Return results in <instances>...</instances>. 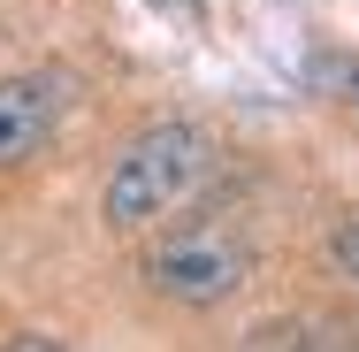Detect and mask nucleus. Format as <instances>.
<instances>
[{
    "mask_svg": "<svg viewBox=\"0 0 359 352\" xmlns=\"http://www.w3.org/2000/svg\"><path fill=\"white\" fill-rule=\"evenodd\" d=\"M207 176H215V138L191 131V123H161V131L130 138V153L115 161V176H107V222L115 230H153V222H168L184 207Z\"/></svg>",
    "mask_w": 359,
    "mask_h": 352,
    "instance_id": "obj_1",
    "label": "nucleus"
},
{
    "mask_svg": "<svg viewBox=\"0 0 359 352\" xmlns=\"http://www.w3.org/2000/svg\"><path fill=\"white\" fill-rule=\"evenodd\" d=\"M145 276H153L161 299H176V306H222V299L245 291L252 253H245V237H229V230H184V237H168V245L145 261Z\"/></svg>",
    "mask_w": 359,
    "mask_h": 352,
    "instance_id": "obj_2",
    "label": "nucleus"
},
{
    "mask_svg": "<svg viewBox=\"0 0 359 352\" xmlns=\"http://www.w3.org/2000/svg\"><path fill=\"white\" fill-rule=\"evenodd\" d=\"M62 77L31 70V77H0V169H23L31 153H46L54 123H62Z\"/></svg>",
    "mask_w": 359,
    "mask_h": 352,
    "instance_id": "obj_3",
    "label": "nucleus"
},
{
    "mask_svg": "<svg viewBox=\"0 0 359 352\" xmlns=\"http://www.w3.org/2000/svg\"><path fill=\"white\" fill-rule=\"evenodd\" d=\"M329 253H337V268H344V276L359 283V214H352V222H337V237H329Z\"/></svg>",
    "mask_w": 359,
    "mask_h": 352,
    "instance_id": "obj_4",
    "label": "nucleus"
},
{
    "mask_svg": "<svg viewBox=\"0 0 359 352\" xmlns=\"http://www.w3.org/2000/svg\"><path fill=\"white\" fill-rule=\"evenodd\" d=\"M344 92H352V107H359V70H352V77H344Z\"/></svg>",
    "mask_w": 359,
    "mask_h": 352,
    "instance_id": "obj_5",
    "label": "nucleus"
},
{
    "mask_svg": "<svg viewBox=\"0 0 359 352\" xmlns=\"http://www.w3.org/2000/svg\"><path fill=\"white\" fill-rule=\"evenodd\" d=\"M161 8H199V0H161Z\"/></svg>",
    "mask_w": 359,
    "mask_h": 352,
    "instance_id": "obj_6",
    "label": "nucleus"
}]
</instances>
